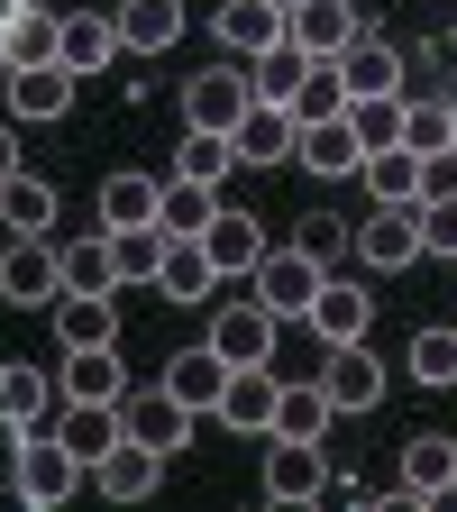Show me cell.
<instances>
[{"label":"cell","mask_w":457,"mask_h":512,"mask_svg":"<svg viewBox=\"0 0 457 512\" xmlns=\"http://www.w3.org/2000/svg\"><path fill=\"white\" fill-rule=\"evenodd\" d=\"M10 485H19V503L55 512V503H74V494L92 485V467H83V448L64 439L55 421H37V430H19V467H10Z\"/></svg>","instance_id":"1"},{"label":"cell","mask_w":457,"mask_h":512,"mask_svg":"<svg viewBox=\"0 0 457 512\" xmlns=\"http://www.w3.org/2000/svg\"><path fill=\"white\" fill-rule=\"evenodd\" d=\"M421 256H430V238H421V202H375V211L357 220V266L403 275V266H421Z\"/></svg>","instance_id":"2"},{"label":"cell","mask_w":457,"mask_h":512,"mask_svg":"<svg viewBox=\"0 0 457 512\" xmlns=\"http://www.w3.org/2000/svg\"><path fill=\"white\" fill-rule=\"evenodd\" d=\"M247 284H256V302H275L284 320H311V302H320V284H330V266H320L311 247H266Z\"/></svg>","instance_id":"3"},{"label":"cell","mask_w":457,"mask_h":512,"mask_svg":"<svg viewBox=\"0 0 457 512\" xmlns=\"http://www.w3.org/2000/svg\"><path fill=\"white\" fill-rule=\"evenodd\" d=\"M0 302L55 311L64 302V247L55 238H10V256H0Z\"/></svg>","instance_id":"4"},{"label":"cell","mask_w":457,"mask_h":512,"mask_svg":"<svg viewBox=\"0 0 457 512\" xmlns=\"http://www.w3.org/2000/svg\"><path fill=\"white\" fill-rule=\"evenodd\" d=\"M275 339H284V311H275V302H256V284L211 320V348H220L229 366H266V357H275Z\"/></svg>","instance_id":"5"},{"label":"cell","mask_w":457,"mask_h":512,"mask_svg":"<svg viewBox=\"0 0 457 512\" xmlns=\"http://www.w3.org/2000/svg\"><path fill=\"white\" fill-rule=\"evenodd\" d=\"M74 64H64V55H46V64H10V74H0V92H10V119H64V110H74Z\"/></svg>","instance_id":"6"},{"label":"cell","mask_w":457,"mask_h":512,"mask_svg":"<svg viewBox=\"0 0 457 512\" xmlns=\"http://www.w3.org/2000/svg\"><path fill=\"white\" fill-rule=\"evenodd\" d=\"M247 110H256L247 64H220V74H192V83H183V128H220V138H229Z\"/></svg>","instance_id":"7"},{"label":"cell","mask_w":457,"mask_h":512,"mask_svg":"<svg viewBox=\"0 0 457 512\" xmlns=\"http://www.w3.org/2000/svg\"><path fill=\"white\" fill-rule=\"evenodd\" d=\"M293 165L320 174V183H339V174H366V138H357V119H302V138H293Z\"/></svg>","instance_id":"8"},{"label":"cell","mask_w":457,"mask_h":512,"mask_svg":"<svg viewBox=\"0 0 457 512\" xmlns=\"http://www.w3.org/2000/svg\"><path fill=\"white\" fill-rule=\"evenodd\" d=\"M165 485V448H147V439H119L110 458H92V494L101 503H147Z\"/></svg>","instance_id":"9"},{"label":"cell","mask_w":457,"mask_h":512,"mask_svg":"<svg viewBox=\"0 0 457 512\" xmlns=\"http://www.w3.org/2000/svg\"><path fill=\"white\" fill-rule=\"evenodd\" d=\"M320 384H330V403H339V412H375V403H384V357H375L366 339L320 348Z\"/></svg>","instance_id":"10"},{"label":"cell","mask_w":457,"mask_h":512,"mask_svg":"<svg viewBox=\"0 0 457 512\" xmlns=\"http://www.w3.org/2000/svg\"><path fill=\"white\" fill-rule=\"evenodd\" d=\"M320 485H330V458H320V439H266V494L275 503H320Z\"/></svg>","instance_id":"11"},{"label":"cell","mask_w":457,"mask_h":512,"mask_svg":"<svg viewBox=\"0 0 457 512\" xmlns=\"http://www.w3.org/2000/svg\"><path fill=\"white\" fill-rule=\"evenodd\" d=\"M119 421H128V439H147V448H165V458H174V448L192 439V421H202V412H192V403L174 394V384H156V394H128V403H119Z\"/></svg>","instance_id":"12"},{"label":"cell","mask_w":457,"mask_h":512,"mask_svg":"<svg viewBox=\"0 0 457 512\" xmlns=\"http://www.w3.org/2000/svg\"><path fill=\"white\" fill-rule=\"evenodd\" d=\"M275 403H284V384H275L266 366H229V394H220L211 421H229V430H247V439H275Z\"/></svg>","instance_id":"13"},{"label":"cell","mask_w":457,"mask_h":512,"mask_svg":"<svg viewBox=\"0 0 457 512\" xmlns=\"http://www.w3.org/2000/svg\"><path fill=\"white\" fill-rule=\"evenodd\" d=\"M284 37H293L302 55H320V64H330V55H339V46H357L366 28H357V0H293Z\"/></svg>","instance_id":"14"},{"label":"cell","mask_w":457,"mask_h":512,"mask_svg":"<svg viewBox=\"0 0 457 512\" xmlns=\"http://www.w3.org/2000/svg\"><path fill=\"white\" fill-rule=\"evenodd\" d=\"M55 394H64V384L37 357H0V421H10V430H37L55 412Z\"/></svg>","instance_id":"15"},{"label":"cell","mask_w":457,"mask_h":512,"mask_svg":"<svg viewBox=\"0 0 457 512\" xmlns=\"http://www.w3.org/2000/svg\"><path fill=\"white\" fill-rule=\"evenodd\" d=\"M284 0H220L211 10V28H220V46L229 55H266V46H284Z\"/></svg>","instance_id":"16"},{"label":"cell","mask_w":457,"mask_h":512,"mask_svg":"<svg viewBox=\"0 0 457 512\" xmlns=\"http://www.w3.org/2000/svg\"><path fill=\"white\" fill-rule=\"evenodd\" d=\"M366 320H375V293H366V284H348V275H330V284H320V302H311V330H320V348H348V339H366Z\"/></svg>","instance_id":"17"},{"label":"cell","mask_w":457,"mask_h":512,"mask_svg":"<svg viewBox=\"0 0 457 512\" xmlns=\"http://www.w3.org/2000/svg\"><path fill=\"white\" fill-rule=\"evenodd\" d=\"M55 348H119V293H64L55 302Z\"/></svg>","instance_id":"18"},{"label":"cell","mask_w":457,"mask_h":512,"mask_svg":"<svg viewBox=\"0 0 457 512\" xmlns=\"http://www.w3.org/2000/svg\"><path fill=\"white\" fill-rule=\"evenodd\" d=\"M64 403H128V366L119 348H64Z\"/></svg>","instance_id":"19"},{"label":"cell","mask_w":457,"mask_h":512,"mask_svg":"<svg viewBox=\"0 0 457 512\" xmlns=\"http://www.w3.org/2000/svg\"><path fill=\"white\" fill-rule=\"evenodd\" d=\"M330 64H339L348 101H384V92H403V55L384 46V37H357V46H339Z\"/></svg>","instance_id":"20"},{"label":"cell","mask_w":457,"mask_h":512,"mask_svg":"<svg viewBox=\"0 0 457 512\" xmlns=\"http://www.w3.org/2000/svg\"><path fill=\"white\" fill-rule=\"evenodd\" d=\"M55 55L74 64V74H101L110 55H128V46H119V10H64V37H55Z\"/></svg>","instance_id":"21"},{"label":"cell","mask_w":457,"mask_h":512,"mask_svg":"<svg viewBox=\"0 0 457 512\" xmlns=\"http://www.w3.org/2000/svg\"><path fill=\"white\" fill-rule=\"evenodd\" d=\"M229 138H238V165H284V156H293V138H302V119H293V110H275V101H256V110L229 128Z\"/></svg>","instance_id":"22"},{"label":"cell","mask_w":457,"mask_h":512,"mask_svg":"<svg viewBox=\"0 0 457 512\" xmlns=\"http://www.w3.org/2000/svg\"><path fill=\"white\" fill-rule=\"evenodd\" d=\"M448 485H457V439H439V430L403 439V494L412 503H439Z\"/></svg>","instance_id":"23"},{"label":"cell","mask_w":457,"mask_h":512,"mask_svg":"<svg viewBox=\"0 0 457 512\" xmlns=\"http://www.w3.org/2000/svg\"><path fill=\"white\" fill-rule=\"evenodd\" d=\"M220 220V183H192V174H165V202H156V229L165 238H202Z\"/></svg>","instance_id":"24"},{"label":"cell","mask_w":457,"mask_h":512,"mask_svg":"<svg viewBox=\"0 0 457 512\" xmlns=\"http://www.w3.org/2000/svg\"><path fill=\"white\" fill-rule=\"evenodd\" d=\"M183 37V0H119V46L128 55H165Z\"/></svg>","instance_id":"25"},{"label":"cell","mask_w":457,"mask_h":512,"mask_svg":"<svg viewBox=\"0 0 457 512\" xmlns=\"http://www.w3.org/2000/svg\"><path fill=\"white\" fill-rule=\"evenodd\" d=\"M211 284H220L211 247H202V238H174L165 266H156V293H165V302H211Z\"/></svg>","instance_id":"26"},{"label":"cell","mask_w":457,"mask_h":512,"mask_svg":"<svg viewBox=\"0 0 457 512\" xmlns=\"http://www.w3.org/2000/svg\"><path fill=\"white\" fill-rule=\"evenodd\" d=\"M202 247H211V266H220V275H256V256H266V229H256L247 211H229V202H220V220L202 229Z\"/></svg>","instance_id":"27"},{"label":"cell","mask_w":457,"mask_h":512,"mask_svg":"<svg viewBox=\"0 0 457 512\" xmlns=\"http://www.w3.org/2000/svg\"><path fill=\"white\" fill-rule=\"evenodd\" d=\"M165 384H174L192 412H220V394H229V357H220V348H183V357L165 366Z\"/></svg>","instance_id":"28"},{"label":"cell","mask_w":457,"mask_h":512,"mask_svg":"<svg viewBox=\"0 0 457 512\" xmlns=\"http://www.w3.org/2000/svg\"><path fill=\"white\" fill-rule=\"evenodd\" d=\"M320 55H302L293 37L284 46H266V55H247V83H256V101H275V110H293V92H302V74H311Z\"/></svg>","instance_id":"29"},{"label":"cell","mask_w":457,"mask_h":512,"mask_svg":"<svg viewBox=\"0 0 457 512\" xmlns=\"http://www.w3.org/2000/svg\"><path fill=\"white\" fill-rule=\"evenodd\" d=\"M165 229L156 220H128V229H110V256H119V284H138V293H156V266H165Z\"/></svg>","instance_id":"30"},{"label":"cell","mask_w":457,"mask_h":512,"mask_svg":"<svg viewBox=\"0 0 457 512\" xmlns=\"http://www.w3.org/2000/svg\"><path fill=\"white\" fill-rule=\"evenodd\" d=\"M0 220H10V238H46L55 229V183H37L28 165L0 183Z\"/></svg>","instance_id":"31"},{"label":"cell","mask_w":457,"mask_h":512,"mask_svg":"<svg viewBox=\"0 0 457 512\" xmlns=\"http://www.w3.org/2000/svg\"><path fill=\"white\" fill-rule=\"evenodd\" d=\"M330 421H339V403H330V384H284V403H275V430L284 439H330Z\"/></svg>","instance_id":"32"},{"label":"cell","mask_w":457,"mask_h":512,"mask_svg":"<svg viewBox=\"0 0 457 512\" xmlns=\"http://www.w3.org/2000/svg\"><path fill=\"white\" fill-rule=\"evenodd\" d=\"M55 430H64V439H74V448H83V467H92V458H110V448L128 439V421H119V403H64V421H55Z\"/></svg>","instance_id":"33"},{"label":"cell","mask_w":457,"mask_h":512,"mask_svg":"<svg viewBox=\"0 0 457 512\" xmlns=\"http://www.w3.org/2000/svg\"><path fill=\"white\" fill-rule=\"evenodd\" d=\"M165 183L156 174H101V229H128V220H156Z\"/></svg>","instance_id":"34"},{"label":"cell","mask_w":457,"mask_h":512,"mask_svg":"<svg viewBox=\"0 0 457 512\" xmlns=\"http://www.w3.org/2000/svg\"><path fill=\"white\" fill-rule=\"evenodd\" d=\"M64 293H119V256H110V229L64 247Z\"/></svg>","instance_id":"35"},{"label":"cell","mask_w":457,"mask_h":512,"mask_svg":"<svg viewBox=\"0 0 457 512\" xmlns=\"http://www.w3.org/2000/svg\"><path fill=\"white\" fill-rule=\"evenodd\" d=\"M366 192L375 202H421V147H375L366 156Z\"/></svg>","instance_id":"36"},{"label":"cell","mask_w":457,"mask_h":512,"mask_svg":"<svg viewBox=\"0 0 457 512\" xmlns=\"http://www.w3.org/2000/svg\"><path fill=\"white\" fill-rule=\"evenodd\" d=\"M229 165H238V138H220V128H183L174 174H192V183H229Z\"/></svg>","instance_id":"37"},{"label":"cell","mask_w":457,"mask_h":512,"mask_svg":"<svg viewBox=\"0 0 457 512\" xmlns=\"http://www.w3.org/2000/svg\"><path fill=\"white\" fill-rule=\"evenodd\" d=\"M403 375L430 384V394H439V384H457V330H421V339L403 348Z\"/></svg>","instance_id":"38"},{"label":"cell","mask_w":457,"mask_h":512,"mask_svg":"<svg viewBox=\"0 0 457 512\" xmlns=\"http://www.w3.org/2000/svg\"><path fill=\"white\" fill-rule=\"evenodd\" d=\"M403 147H421V156L457 147V110L448 101H403Z\"/></svg>","instance_id":"39"},{"label":"cell","mask_w":457,"mask_h":512,"mask_svg":"<svg viewBox=\"0 0 457 512\" xmlns=\"http://www.w3.org/2000/svg\"><path fill=\"white\" fill-rule=\"evenodd\" d=\"M0 37H10V64H46V55H55V37H64V19H46L37 0H28V10L0 28Z\"/></svg>","instance_id":"40"},{"label":"cell","mask_w":457,"mask_h":512,"mask_svg":"<svg viewBox=\"0 0 457 512\" xmlns=\"http://www.w3.org/2000/svg\"><path fill=\"white\" fill-rule=\"evenodd\" d=\"M348 119H357L366 156H375V147H403V92H384V101H348Z\"/></svg>","instance_id":"41"},{"label":"cell","mask_w":457,"mask_h":512,"mask_svg":"<svg viewBox=\"0 0 457 512\" xmlns=\"http://www.w3.org/2000/svg\"><path fill=\"white\" fill-rule=\"evenodd\" d=\"M348 110V83H339V64H311L302 92H293V119H339Z\"/></svg>","instance_id":"42"},{"label":"cell","mask_w":457,"mask_h":512,"mask_svg":"<svg viewBox=\"0 0 457 512\" xmlns=\"http://www.w3.org/2000/svg\"><path fill=\"white\" fill-rule=\"evenodd\" d=\"M421 238H430V256H457V192L421 202Z\"/></svg>","instance_id":"43"},{"label":"cell","mask_w":457,"mask_h":512,"mask_svg":"<svg viewBox=\"0 0 457 512\" xmlns=\"http://www.w3.org/2000/svg\"><path fill=\"white\" fill-rule=\"evenodd\" d=\"M293 247H311L320 266H330L339 247H357V229H339V220H302V238H293Z\"/></svg>","instance_id":"44"},{"label":"cell","mask_w":457,"mask_h":512,"mask_svg":"<svg viewBox=\"0 0 457 512\" xmlns=\"http://www.w3.org/2000/svg\"><path fill=\"white\" fill-rule=\"evenodd\" d=\"M439 192H457V147L421 156V202H439Z\"/></svg>","instance_id":"45"},{"label":"cell","mask_w":457,"mask_h":512,"mask_svg":"<svg viewBox=\"0 0 457 512\" xmlns=\"http://www.w3.org/2000/svg\"><path fill=\"white\" fill-rule=\"evenodd\" d=\"M19 174V138H10V119H0V183Z\"/></svg>","instance_id":"46"},{"label":"cell","mask_w":457,"mask_h":512,"mask_svg":"<svg viewBox=\"0 0 457 512\" xmlns=\"http://www.w3.org/2000/svg\"><path fill=\"white\" fill-rule=\"evenodd\" d=\"M19 10H28V0H0V28H10V19H19Z\"/></svg>","instance_id":"47"},{"label":"cell","mask_w":457,"mask_h":512,"mask_svg":"<svg viewBox=\"0 0 457 512\" xmlns=\"http://www.w3.org/2000/svg\"><path fill=\"white\" fill-rule=\"evenodd\" d=\"M0 74H10V37H0Z\"/></svg>","instance_id":"48"},{"label":"cell","mask_w":457,"mask_h":512,"mask_svg":"<svg viewBox=\"0 0 457 512\" xmlns=\"http://www.w3.org/2000/svg\"><path fill=\"white\" fill-rule=\"evenodd\" d=\"M284 10H293V0H284Z\"/></svg>","instance_id":"49"},{"label":"cell","mask_w":457,"mask_h":512,"mask_svg":"<svg viewBox=\"0 0 457 512\" xmlns=\"http://www.w3.org/2000/svg\"><path fill=\"white\" fill-rule=\"evenodd\" d=\"M448 110H457V101H448Z\"/></svg>","instance_id":"50"}]
</instances>
